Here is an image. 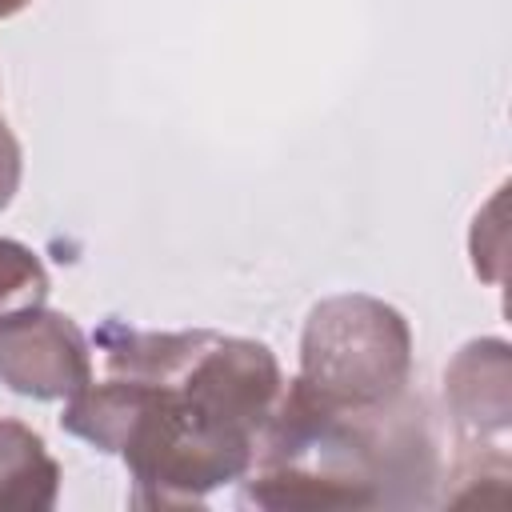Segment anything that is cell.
<instances>
[{
	"mask_svg": "<svg viewBox=\"0 0 512 512\" xmlns=\"http://www.w3.org/2000/svg\"><path fill=\"white\" fill-rule=\"evenodd\" d=\"M60 496V464L40 432L0 420V512H48Z\"/></svg>",
	"mask_w": 512,
	"mask_h": 512,
	"instance_id": "6",
	"label": "cell"
},
{
	"mask_svg": "<svg viewBox=\"0 0 512 512\" xmlns=\"http://www.w3.org/2000/svg\"><path fill=\"white\" fill-rule=\"evenodd\" d=\"M32 0H0V20H8V16H16L20 8H28Z\"/></svg>",
	"mask_w": 512,
	"mask_h": 512,
	"instance_id": "8",
	"label": "cell"
},
{
	"mask_svg": "<svg viewBox=\"0 0 512 512\" xmlns=\"http://www.w3.org/2000/svg\"><path fill=\"white\" fill-rule=\"evenodd\" d=\"M296 380L332 408H384L412 384V328L376 296H328L304 320Z\"/></svg>",
	"mask_w": 512,
	"mask_h": 512,
	"instance_id": "3",
	"label": "cell"
},
{
	"mask_svg": "<svg viewBox=\"0 0 512 512\" xmlns=\"http://www.w3.org/2000/svg\"><path fill=\"white\" fill-rule=\"evenodd\" d=\"M44 296H48V272L40 256L20 240L0 236V316L28 304H44Z\"/></svg>",
	"mask_w": 512,
	"mask_h": 512,
	"instance_id": "7",
	"label": "cell"
},
{
	"mask_svg": "<svg viewBox=\"0 0 512 512\" xmlns=\"http://www.w3.org/2000/svg\"><path fill=\"white\" fill-rule=\"evenodd\" d=\"M456 444L504 440L512 428V348L500 336L468 340L444 368Z\"/></svg>",
	"mask_w": 512,
	"mask_h": 512,
	"instance_id": "5",
	"label": "cell"
},
{
	"mask_svg": "<svg viewBox=\"0 0 512 512\" xmlns=\"http://www.w3.org/2000/svg\"><path fill=\"white\" fill-rule=\"evenodd\" d=\"M436 480V432L412 392L352 412L292 380L256 440L252 468L240 476V504L276 512L428 504Z\"/></svg>",
	"mask_w": 512,
	"mask_h": 512,
	"instance_id": "2",
	"label": "cell"
},
{
	"mask_svg": "<svg viewBox=\"0 0 512 512\" xmlns=\"http://www.w3.org/2000/svg\"><path fill=\"white\" fill-rule=\"evenodd\" d=\"M0 384L28 400H68L92 384V352L76 320L44 304L4 312Z\"/></svg>",
	"mask_w": 512,
	"mask_h": 512,
	"instance_id": "4",
	"label": "cell"
},
{
	"mask_svg": "<svg viewBox=\"0 0 512 512\" xmlns=\"http://www.w3.org/2000/svg\"><path fill=\"white\" fill-rule=\"evenodd\" d=\"M112 380L68 396L60 428L124 460L136 508H196L236 484L284 392L268 344L192 332H96Z\"/></svg>",
	"mask_w": 512,
	"mask_h": 512,
	"instance_id": "1",
	"label": "cell"
},
{
	"mask_svg": "<svg viewBox=\"0 0 512 512\" xmlns=\"http://www.w3.org/2000/svg\"><path fill=\"white\" fill-rule=\"evenodd\" d=\"M0 120H4V116H0Z\"/></svg>",
	"mask_w": 512,
	"mask_h": 512,
	"instance_id": "9",
	"label": "cell"
}]
</instances>
